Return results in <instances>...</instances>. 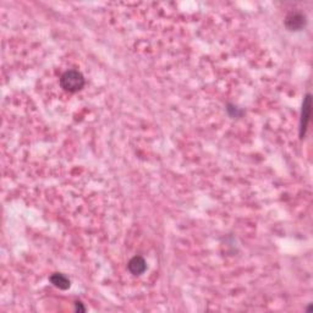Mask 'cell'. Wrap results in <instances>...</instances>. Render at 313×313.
Listing matches in <instances>:
<instances>
[{
  "label": "cell",
  "instance_id": "1",
  "mask_svg": "<svg viewBox=\"0 0 313 313\" xmlns=\"http://www.w3.org/2000/svg\"><path fill=\"white\" fill-rule=\"evenodd\" d=\"M60 86L66 92L76 93L82 90L85 86V77L80 71L68 70L60 77Z\"/></svg>",
  "mask_w": 313,
  "mask_h": 313
},
{
  "label": "cell",
  "instance_id": "2",
  "mask_svg": "<svg viewBox=\"0 0 313 313\" xmlns=\"http://www.w3.org/2000/svg\"><path fill=\"white\" fill-rule=\"evenodd\" d=\"M311 106H312V98L311 94H306L304 99V105H302V118L301 124H300V137L304 139L306 135L307 126L310 123V116H311Z\"/></svg>",
  "mask_w": 313,
  "mask_h": 313
},
{
  "label": "cell",
  "instance_id": "3",
  "mask_svg": "<svg viewBox=\"0 0 313 313\" xmlns=\"http://www.w3.org/2000/svg\"><path fill=\"white\" fill-rule=\"evenodd\" d=\"M306 16L301 12H290L285 19V26L290 31H300L306 26Z\"/></svg>",
  "mask_w": 313,
  "mask_h": 313
},
{
  "label": "cell",
  "instance_id": "4",
  "mask_svg": "<svg viewBox=\"0 0 313 313\" xmlns=\"http://www.w3.org/2000/svg\"><path fill=\"white\" fill-rule=\"evenodd\" d=\"M127 267H129V271L131 272L134 276H141V274H143L144 272H146L147 263L141 256H135L134 258L130 259Z\"/></svg>",
  "mask_w": 313,
  "mask_h": 313
},
{
  "label": "cell",
  "instance_id": "5",
  "mask_svg": "<svg viewBox=\"0 0 313 313\" xmlns=\"http://www.w3.org/2000/svg\"><path fill=\"white\" fill-rule=\"evenodd\" d=\"M49 280H50V282H52L53 285H54V286L59 287V289H62V290L69 289V287H70V285H71L70 279H69L68 277L65 276V274H62V273L52 274V276H50V278H49Z\"/></svg>",
  "mask_w": 313,
  "mask_h": 313
},
{
  "label": "cell",
  "instance_id": "6",
  "mask_svg": "<svg viewBox=\"0 0 313 313\" xmlns=\"http://www.w3.org/2000/svg\"><path fill=\"white\" fill-rule=\"evenodd\" d=\"M75 309H76V311H81V312L86 311V309L82 306V304H81V302H75Z\"/></svg>",
  "mask_w": 313,
  "mask_h": 313
}]
</instances>
